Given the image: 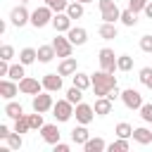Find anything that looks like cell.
Returning a JSON list of instances; mask_svg holds the SVG:
<instances>
[{
	"mask_svg": "<svg viewBox=\"0 0 152 152\" xmlns=\"http://www.w3.org/2000/svg\"><path fill=\"white\" fill-rule=\"evenodd\" d=\"M107 97H109V100H112V102H114V100H116V97H121V93H119V88H112V90H109V95H107Z\"/></svg>",
	"mask_w": 152,
	"mask_h": 152,
	"instance_id": "cell-45",
	"label": "cell"
},
{
	"mask_svg": "<svg viewBox=\"0 0 152 152\" xmlns=\"http://www.w3.org/2000/svg\"><path fill=\"white\" fill-rule=\"evenodd\" d=\"M52 114H55L57 121H69V119L74 116V104H71L66 97H64V100H57L55 107H52Z\"/></svg>",
	"mask_w": 152,
	"mask_h": 152,
	"instance_id": "cell-4",
	"label": "cell"
},
{
	"mask_svg": "<svg viewBox=\"0 0 152 152\" xmlns=\"http://www.w3.org/2000/svg\"><path fill=\"white\" fill-rule=\"evenodd\" d=\"M88 128H86V124H81V126H76L74 131H71V140L76 142V145H86L88 142Z\"/></svg>",
	"mask_w": 152,
	"mask_h": 152,
	"instance_id": "cell-19",
	"label": "cell"
},
{
	"mask_svg": "<svg viewBox=\"0 0 152 152\" xmlns=\"http://www.w3.org/2000/svg\"><path fill=\"white\" fill-rule=\"evenodd\" d=\"M95 114H97V116L112 114V100H109V97H97V100H95Z\"/></svg>",
	"mask_w": 152,
	"mask_h": 152,
	"instance_id": "cell-18",
	"label": "cell"
},
{
	"mask_svg": "<svg viewBox=\"0 0 152 152\" xmlns=\"http://www.w3.org/2000/svg\"><path fill=\"white\" fill-rule=\"evenodd\" d=\"M76 2H83V5H86V2H93V0H76Z\"/></svg>",
	"mask_w": 152,
	"mask_h": 152,
	"instance_id": "cell-48",
	"label": "cell"
},
{
	"mask_svg": "<svg viewBox=\"0 0 152 152\" xmlns=\"http://www.w3.org/2000/svg\"><path fill=\"white\" fill-rule=\"evenodd\" d=\"M10 21H12V26L21 28L24 24H31V14H28V10H26L24 5H19V7H14V10L10 12Z\"/></svg>",
	"mask_w": 152,
	"mask_h": 152,
	"instance_id": "cell-6",
	"label": "cell"
},
{
	"mask_svg": "<svg viewBox=\"0 0 152 152\" xmlns=\"http://www.w3.org/2000/svg\"><path fill=\"white\" fill-rule=\"evenodd\" d=\"M55 55H57V52H55V45H40V48H38V62H43V64L52 62Z\"/></svg>",
	"mask_w": 152,
	"mask_h": 152,
	"instance_id": "cell-21",
	"label": "cell"
},
{
	"mask_svg": "<svg viewBox=\"0 0 152 152\" xmlns=\"http://www.w3.org/2000/svg\"><path fill=\"white\" fill-rule=\"evenodd\" d=\"M28 124H31V131H38V128H43L45 124H43V114L40 112H36V114H28Z\"/></svg>",
	"mask_w": 152,
	"mask_h": 152,
	"instance_id": "cell-36",
	"label": "cell"
},
{
	"mask_svg": "<svg viewBox=\"0 0 152 152\" xmlns=\"http://www.w3.org/2000/svg\"><path fill=\"white\" fill-rule=\"evenodd\" d=\"M17 93H19V83H14V78L7 76V78L0 81V95H2L5 100H12Z\"/></svg>",
	"mask_w": 152,
	"mask_h": 152,
	"instance_id": "cell-14",
	"label": "cell"
},
{
	"mask_svg": "<svg viewBox=\"0 0 152 152\" xmlns=\"http://www.w3.org/2000/svg\"><path fill=\"white\" fill-rule=\"evenodd\" d=\"M14 131H17V133H26V131H31V124H28V114H24V116L14 119Z\"/></svg>",
	"mask_w": 152,
	"mask_h": 152,
	"instance_id": "cell-32",
	"label": "cell"
},
{
	"mask_svg": "<svg viewBox=\"0 0 152 152\" xmlns=\"http://www.w3.org/2000/svg\"><path fill=\"white\" fill-rule=\"evenodd\" d=\"M36 59H38V50H33V48H24L19 52V62L21 64H33Z\"/></svg>",
	"mask_w": 152,
	"mask_h": 152,
	"instance_id": "cell-26",
	"label": "cell"
},
{
	"mask_svg": "<svg viewBox=\"0 0 152 152\" xmlns=\"http://www.w3.org/2000/svg\"><path fill=\"white\" fill-rule=\"evenodd\" d=\"M140 50L142 52H152V36H142L140 38Z\"/></svg>",
	"mask_w": 152,
	"mask_h": 152,
	"instance_id": "cell-42",
	"label": "cell"
},
{
	"mask_svg": "<svg viewBox=\"0 0 152 152\" xmlns=\"http://www.w3.org/2000/svg\"><path fill=\"white\" fill-rule=\"evenodd\" d=\"M90 78H93V90H95V95H97V97H107V95H109V90H112V88H116V78H114L109 71H104V69H100V71L90 74Z\"/></svg>",
	"mask_w": 152,
	"mask_h": 152,
	"instance_id": "cell-1",
	"label": "cell"
},
{
	"mask_svg": "<svg viewBox=\"0 0 152 152\" xmlns=\"http://www.w3.org/2000/svg\"><path fill=\"white\" fill-rule=\"evenodd\" d=\"M114 133H116L119 138H133V126H131V124H126V121H121V124H116Z\"/></svg>",
	"mask_w": 152,
	"mask_h": 152,
	"instance_id": "cell-31",
	"label": "cell"
},
{
	"mask_svg": "<svg viewBox=\"0 0 152 152\" xmlns=\"http://www.w3.org/2000/svg\"><path fill=\"white\" fill-rule=\"evenodd\" d=\"M97 33H100L104 40H114L119 31H116V26H114V24H109V21H102V26H100V31H97Z\"/></svg>",
	"mask_w": 152,
	"mask_h": 152,
	"instance_id": "cell-24",
	"label": "cell"
},
{
	"mask_svg": "<svg viewBox=\"0 0 152 152\" xmlns=\"http://www.w3.org/2000/svg\"><path fill=\"white\" fill-rule=\"evenodd\" d=\"M66 14L71 17V19H81L83 17V2H69V7H66Z\"/></svg>",
	"mask_w": 152,
	"mask_h": 152,
	"instance_id": "cell-28",
	"label": "cell"
},
{
	"mask_svg": "<svg viewBox=\"0 0 152 152\" xmlns=\"http://www.w3.org/2000/svg\"><path fill=\"white\" fill-rule=\"evenodd\" d=\"M74 114H76V121L78 124H90L93 121V116H95V107H90V104H86V102H78L76 104V109H74Z\"/></svg>",
	"mask_w": 152,
	"mask_h": 152,
	"instance_id": "cell-10",
	"label": "cell"
},
{
	"mask_svg": "<svg viewBox=\"0 0 152 152\" xmlns=\"http://www.w3.org/2000/svg\"><path fill=\"white\" fill-rule=\"evenodd\" d=\"M100 12H102V21L114 24L116 19H121V10L116 7L114 0H100Z\"/></svg>",
	"mask_w": 152,
	"mask_h": 152,
	"instance_id": "cell-3",
	"label": "cell"
},
{
	"mask_svg": "<svg viewBox=\"0 0 152 152\" xmlns=\"http://www.w3.org/2000/svg\"><path fill=\"white\" fill-rule=\"evenodd\" d=\"M71 17L66 14V12H57L55 17H52V26H55V31L57 33H66L69 28H71Z\"/></svg>",
	"mask_w": 152,
	"mask_h": 152,
	"instance_id": "cell-11",
	"label": "cell"
},
{
	"mask_svg": "<svg viewBox=\"0 0 152 152\" xmlns=\"http://www.w3.org/2000/svg\"><path fill=\"white\" fill-rule=\"evenodd\" d=\"M83 150L86 152H102V150H107V142L102 138H88V142L83 145Z\"/></svg>",
	"mask_w": 152,
	"mask_h": 152,
	"instance_id": "cell-23",
	"label": "cell"
},
{
	"mask_svg": "<svg viewBox=\"0 0 152 152\" xmlns=\"http://www.w3.org/2000/svg\"><path fill=\"white\" fill-rule=\"evenodd\" d=\"M24 66H26V64H21V62H19V64H12L7 76H10V78H14V81H21V78L26 76V74H24Z\"/></svg>",
	"mask_w": 152,
	"mask_h": 152,
	"instance_id": "cell-34",
	"label": "cell"
},
{
	"mask_svg": "<svg viewBox=\"0 0 152 152\" xmlns=\"http://www.w3.org/2000/svg\"><path fill=\"white\" fill-rule=\"evenodd\" d=\"M147 2H150V0H128V7H131L133 12H142Z\"/></svg>",
	"mask_w": 152,
	"mask_h": 152,
	"instance_id": "cell-41",
	"label": "cell"
},
{
	"mask_svg": "<svg viewBox=\"0 0 152 152\" xmlns=\"http://www.w3.org/2000/svg\"><path fill=\"white\" fill-rule=\"evenodd\" d=\"M140 116H142L145 124H152V102H147V104L140 107Z\"/></svg>",
	"mask_w": 152,
	"mask_h": 152,
	"instance_id": "cell-39",
	"label": "cell"
},
{
	"mask_svg": "<svg viewBox=\"0 0 152 152\" xmlns=\"http://www.w3.org/2000/svg\"><path fill=\"white\" fill-rule=\"evenodd\" d=\"M116 69H119V71H131V69H133V57H131V55L116 57Z\"/></svg>",
	"mask_w": 152,
	"mask_h": 152,
	"instance_id": "cell-29",
	"label": "cell"
},
{
	"mask_svg": "<svg viewBox=\"0 0 152 152\" xmlns=\"http://www.w3.org/2000/svg\"><path fill=\"white\" fill-rule=\"evenodd\" d=\"M21 2H28V0H21Z\"/></svg>",
	"mask_w": 152,
	"mask_h": 152,
	"instance_id": "cell-49",
	"label": "cell"
},
{
	"mask_svg": "<svg viewBox=\"0 0 152 152\" xmlns=\"http://www.w3.org/2000/svg\"><path fill=\"white\" fill-rule=\"evenodd\" d=\"M52 45H55V52H57V57H71V48H74V43H71L69 38H64V36H57V38L52 40Z\"/></svg>",
	"mask_w": 152,
	"mask_h": 152,
	"instance_id": "cell-12",
	"label": "cell"
},
{
	"mask_svg": "<svg viewBox=\"0 0 152 152\" xmlns=\"http://www.w3.org/2000/svg\"><path fill=\"white\" fill-rule=\"evenodd\" d=\"M12 57H14V48H12V45H2V48H0V59H7V62H10Z\"/></svg>",
	"mask_w": 152,
	"mask_h": 152,
	"instance_id": "cell-40",
	"label": "cell"
},
{
	"mask_svg": "<svg viewBox=\"0 0 152 152\" xmlns=\"http://www.w3.org/2000/svg\"><path fill=\"white\" fill-rule=\"evenodd\" d=\"M66 100H69V102L76 107V104L83 100V90H81V88H76V86H71V88L66 90Z\"/></svg>",
	"mask_w": 152,
	"mask_h": 152,
	"instance_id": "cell-30",
	"label": "cell"
},
{
	"mask_svg": "<svg viewBox=\"0 0 152 152\" xmlns=\"http://www.w3.org/2000/svg\"><path fill=\"white\" fill-rule=\"evenodd\" d=\"M48 2H50V0H45V5H48Z\"/></svg>",
	"mask_w": 152,
	"mask_h": 152,
	"instance_id": "cell-50",
	"label": "cell"
},
{
	"mask_svg": "<svg viewBox=\"0 0 152 152\" xmlns=\"http://www.w3.org/2000/svg\"><path fill=\"white\" fill-rule=\"evenodd\" d=\"M71 78H74V86H76V88H81V90H86V88H90V86H93L90 74H81V71H76Z\"/></svg>",
	"mask_w": 152,
	"mask_h": 152,
	"instance_id": "cell-22",
	"label": "cell"
},
{
	"mask_svg": "<svg viewBox=\"0 0 152 152\" xmlns=\"http://www.w3.org/2000/svg\"><path fill=\"white\" fill-rule=\"evenodd\" d=\"M21 145H24L21 133H17V131H14V133H10V135H7V147H10V150H19Z\"/></svg>",
	"mask_w": 152,
	"mask_h": 152,
	"instance_id": "cell-35",
	"label": "cell"
},
{
	"mask_svg": "<svg viewBox=\"0 0 152 152\" xmlns=\"http://www.w3.org/2000/svg\"><path fill=\"white\" fill-rule=\"evenodd\" d=\"M97 59H100V69H104V71L114 74V69H116V57H114V50L102 48V50H100V55H97Z\"/></svg>",
	"mask_w": 152,
	"mask_h": 152,
	"instance_id": "cell-7",
	"label": "cell"
},
{
	"mask_svg": "<svg viewBox=\"0 0 152 152\" xmlns=\"http://www.w3.org/2000/svg\"><path fill=\"white\" fill-rule=\"evenodd\" d=\"M7 74H10V62L0 59V76H7Z\"/></svg>",
	"mask_w": 152,
	"mask_h": 152,
	"instance_id": "cell-43",
	"label": "cell"
},
{
	"mask_svg": "<svg viewBox=\"0 0 152 152\" xmlns=\"http://www.w3.org/2000/svg\"><path fill=\"white\" fill-rule=\"evenodd\" d=\"M133 140L135 142H140V145H150L152 142V131L150 128H133Z\"/></svg>",
	"mask_w": 152,
	"mask_h": 152,
	"instance_id": "cell-20",
	"label": "cell"
},
{
	"mask_svg": "<svg viewBox=\"0 0 152 152\" xmlns=\"http://www.w3.org/2000/svg\"><path fill=\"white\" fill-rule=\"evenodd\" d=\"M131 145H128V138H119V140H114L112 145H107V150L109 152H126Z\"/></svg>",
	"mask_w": 152,
	"mask_h": 152,
	"instance_id": "cell-33",
	"label": "cell"
},
{
	"mask_svg": "<svg viewBox=\"0 0 152 152\" xmlns=\"http://www.w3.org/2000/svg\"><path fill=\"white\" fill-rule=\"evenodd\" d=\"M40 88H43V81H38V78L24 76V78L19 81V93H24V95H38Z\"/></svg>",
	"mask_w": 152,
	"mask_h": 152,
	"instance_id": "cell-8",
	"label": "cell"
},
{
	"mask_svg": "<svg viewBox=\"0 0 152 152\" xmlns=\"http://www.w3.org/2000/svg\"><path fill=\"white\" fill-rule=\"evenodd\" d=\"M66 38H69L74 45H83V43L88 40V31L81 28V26H71V28L66 31Z\"/></svg>",
	"mask_w": 152,
	"mask_h": 152,
	"instance_id": "cell-16",
	"label": "cell"
},
{
	"mask_svg": "<svg viewBox=\"0 0 152 152\" xmlns=\"http://www.w3.org/2000/svg\"><path fill=\"white\" fill-rule=\"evenodd\" d=\"M5 114H7L10 119H19V116H24V107H21L19 102H12V100H10V102L5 104Z\"/></svg>",
	"mask_w": 152,
	"mask_h": 152,
	"instance_id": "cell-25",
	"label": "cell"
},
{
	"mask_svg": "<svg viewBox=\"0 0 152 152\" xmlns=\"http://www.w3.org/2000/svg\"><path fill=\"white\" fill-rule=\"evenodd\" d=\"M52 147H55V152H69V145L66 142H55Z\"/></svg>",
	"mask_w": 152,
	"mask_h": 152,
	"instance_id": "cell-44",
	"label": "cell"
},
{
	"mask_svg": "<svg viewBox=\"0 0 152 152\" xmlns=\"http://www.w3.org/2000/svg\"><path fill=\"white\" fill-rule=\"evenodd\" d=\"M57 71H59L62 76H74V74H76V59H74V57H62Z\"/></svg>",
	"mask_w": 152,
	"mask_h": 152,
	"instance_id": "cell-17",
	"label": "cell"
},
{
	"mask_svg": "<svg viewBox=\"0 0 152 152\" xmlns=\"http://www.w3.org/2000/svg\"><path fill=\"white\" fill-rule=\"evenodd\" d=\"M33 112H40V114H45L48 109H52L55 107V102H52V95H50V90H45V93H38V95H33Z\"/></svg>",
	"mask_w": 152,
	"mask_h": 152,
	"instance_id": "cell-5",
	"label": "cell"
},
{
	"mask_svg": "<svg viewBox=\"0 0 152 152\" xmlns=\"http://www.w3.org/2000/svg\"><path fill=\"white\" fill-rule=\"evenodd\" d=\"M7 135H10V128L7 126H0V140H7Z\"/></svg>",
	"mask_w": 152,
	"mask_h": 152,
	"instance_id": "cell-46",
	"label": "cell"
},
{
	"mask_svg": "<svg viewBox=\"0 0 152 152\" xmlns=\"http://www.w3.org/2000/svg\"><path fill=\"white\" fill-rule=\"evenodd\" d=\"M48 5H50V10H52V12H66V7H69V2H66V0H50Z\"/></svg>",
	"mask_w": 152,
	"mask_h": 152,
	"instance_id": "cell-38",
	"label": "cell"
},
{
	"mask_svg": "<svg viewBox=\"0 0 152 152\" xmlns=\"http://www.w3.org/2000/svg\"><path fill=\"white\" fill-rule=\"evenodd\" d=\"M40 135H43V140H45L48 145H55V142H59V138H62V133H59V128H57L55 124H45V126L40 128Z\"/></svg>",
	"mask_w": 152,
	"mask_h": 152,
	"instance_id": "cell-15",
	"label": "cell"
},
{
	"mask_svg": "<svg viewBox=\"0 0 152 152\" xmlns=\"http://www.w3.org/2000/svg\"><path fill=\"white\" fill-rule=\"evenodd\" d=\"M52 10H50V5H45V7H38V10H33L31 12V24L36 26V28H43V26H48V24H52Z\"/></svg>",
	"mask_w": 152,
	"mask_h": 152,
	"instance_id": "cell-2",
	"label": "cell"
},
{
	"mask_svg": "<svg viewBox=\"0 0 152 152\" xmlns=\"http://www.w3.org/2000/svg\"><path fill=\"white\" fill-rule=\"evenodd\" d=\"M43 90H50V93H59L62 90V74H45L43 76Z\"/></svg>",
	"mask_w": 152,
	"mask_h": 152,
	"instance_id": "cell-13",
	"label": "cell"
},
{
	"mask_svg": "<svg viewBox=\"0 0 152 152\" xmlns=\"http://www.w3.org/2000/svg\"><path fill=\"white\" fill-rule=\"evenodd\" d=\"M142 12H145V14H147V17H150V19H152V0H150V2H147V5H145V10H142Z\"/></svg>",
	"mask_w": 152,
	"mask_h": 152,
	"instance_id": "cell-47",
	"label": "cell"
},
{
	"mask_svg": "<svg viewBox=\"0 0 152 152\" xmlns=\"http://www.w3.org/2000/svg\"><path fill=\"white\" fill-rule=\"evenodd\" d=\"M140 83L147 86V88H152V66H142L140 69Z\"/></svg>",
	"mask_w": 152,
	"mask_h": 152,
	"instance_id": "cell-37",
	"label": "cell"
},
{
	"mask_svg": "<svg viewBox=\"0 0 152 152\" xmlns=\"http://www.w3.org/2000/svg\"><path fill=\"white\" fill-rule=\"evenodd\" d=\"M121 24H124V26H135V24H138V12H133L131 7L124 10V12H121Z\"/></svg>",
	"mask_w": 152,
	"mask_h": 152,
	"instance_id": "cell-27",
	"label": "cell"
},
{
	"mask_svg": "<svg viewBox=\"0 0 152 152\" xmlns=\"http://www.w3.org/2000/svg\"><path fill=\"white\" fill-rule=\"evenodd\" d=\"M121 102L128 107V109H140L145 102H142V95L138 93V90H133V88H128V90H124L121 93Z\"/></svg>",
	"mask_w": 152,
	"mask_h": 152,
	"instance_id": "cell-9",
	"label": "cell"
}]
</instances>
